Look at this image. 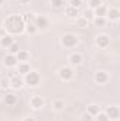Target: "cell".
<instances>
[{"instance_id":"cell-1","label":"cell","mask_w":120,"mask_h":121,"mask_svg":"<svg viewBox=\"0 0 120 121\" xmlns=\"http://www.w3.org/2000/svg\"><path fill=\"white\" fill-rule=\"evenodd\" d=\"M3 30L6 31V34H10V35L23 34L26 30V23L23 20V16L21 14H10L3 23Z\"/></svg>"},{"instance_id":"cell-2","label":"cell","mask_w":120,"mask_h":121,"mask_svg":"<svg viewBox=\"0 0 120 121\" xmlns=\"http://www.w3.org/2000/svg\"><path fill=\"white\" fill-rule=\"evenodd\" d=\"M23 80H24V85H27L28 87H37L41 85V75L37 70L31 69L26 76H23Z\"/></svg>"},{"instance_id":"cell-3","label":"cell","mask_w":120,"mask_h":121,"mask_svg":"<svg viewBox=\"0 0 120 121\" xmlns=\"http://www.w3.org/2000/svg\"><path fill=\"white\" fill-rule=\"evenodd\" d=\"M78 42H79V39H78V37H76L75 34L68 32V34H64V35L61 37V45H62L64 48H68V49L75 48V47L78 45Z\"/></svg>"},{"instance_id":"cell-4","label":"cell","mask_w":120,"mask_h":121,"mask_svg":"<svg viewBox=\"0 0 120 121\" xmlns=\"http://www.w3.org/2000/svg\"><path fill=\"white\" fill-rule=\"evenodd\" d=\"M75 76V70L72 66H61L58 69V78L64 82H69L72 80Z\"/></svg>"},{"instance_id":"cell-5","label":"cell","mask_w":120,"mask_h":121,"mask_svg":"<svg viewBox=\"0 0 120 121\" xmlns=\"http://www.w3.org/2000/svg\"><path fill=\"white\" fill-rule=\"evenodd\" d=\"M95 44H96L97 48L105 49V48H107L109 44H110V37H109L107 34H99V35H96V38H95Z\"/></svg>"},{"instance_id":"cell-6","label":"cell","mask_w":120,"mask_h":121,"mask_svg":"<svg viewBox=\"0 0 120 121\" xmlns=\"http://www.w3.org/2000/svg\"><path fill=\"white\" fill-rule=\"evenodd\" d=\"M34 26L37 27L38 31H45L48 27H50V21H48L47 17L38 16V17H35V20H34Z\"/></svg>"},{"instance_id":"cell-7","label":"cell","mask_w":120,"mask_h":121,"mask_svg":"<svg viewBox=\"0 0 120 121\" xmlns=\"http://www.w3.org/2000/svg\"><path fill=\"white\" fill-rule=\"evenodd\" d=\"M106 116L109 117L110 121H117L120 118V108L117 106H109L106 110H105Z\"/></svg>"},{"instance_id":"cell-8","label":"cell","mask_w":120,"mask_h":121,"mask_svg":"<svg viewBox=\"0 0 120 121\" xmlns=\"http://www.w3.org/2000/svg\"><path fill=\"white\" fill-rule=\"evenodd\" d=\"M93 79H95V83L103 86V85H106V83L109 82V73L105 72V70H97V72L95 73Z\"/></svg>"},{"instance_id":"cell-9","label":"cell","mask_w":120,"mask_h":121,"mask_svg":"<svg viewBox=\"0 0 120 121\" xmlns=\"http://www.w3.org/2000/svg\"><path fill=\"white\" fill-rule=\"evenodd\" d=\"M45 106V100L41 97V96H32L30 99V107L32 110H41L42 107Z\"/></svg>"},{"instance_id":"cell-10","label":"cell","mask_w":120,"mask_h":121,"mask_svg":"<svg viewBox=\"0 0 120 121\" xmlns=\"http://www.w3.org/2000/svg\"><path fill=\"white\" fill-rule=\"evenodd\" d=\"M9 83H10V87H11L13 90H20V89L24 86L23 76H20V75H16V76H13L11 79H9Z\"/></svg>"},{"instance_id":"cell-11","label":"cell","mask_w":120,"mask_h":121,"mask_svg":"<svg viewBox=\"0 0 120 121\" xmlns=\"http://www.w3.org/2000/svg\"><path fill=\"white\" fill-rule=\"evenodd\" d=\"M106 20H109V21H112V23H116V21H119L120 18V10L117 7H112V9H107V13H106V17H105Z\"/></svg>"},{"instance_id":"cell-12","label":"cell","mask_w":120,"mask_h":121,"mask_svg":"<svg viewBox=\"0 0 120 121\" xmlns=\"http://www.w3.org/2000/svg\"><path fill=\"white\" fill-rule=\"evenodd\" d=\"M83 60V56L79 54V52H72L69 56H68V62H69V66H79Z\"/></svg>"},{"instance_id":"cell-13","label":"cell","mask_w":120,"mask_h":121,"mask_svg":"<svg viewBox=\"0 0 120 121\" xmlns=\"http://www.w3.org/2000/svg\"><path fill=\"white\" fill-rule=\"evenodd\" d=\"M3 65L6 68H16L18 65V60L16 58V55H11V54H7L4 58H3Z\"/></svg>"},{"instance_id":"cell-14","label":"cell","mask_w":120,"mask_h":121,"mask_svg":"<svg viewBox=\"0 0 120 121\" xmlns=\"http://www.w3.org/2000/svg\"><path fill=\"white\" fill-rule=\"evenodd\" d=\"M16 68H17V72H18L20 76H26V75L31 70V66H30L28 62H18V65H17Z\"/></svg>"},{"instance_id":"cell-15","label":"cell","mask_w":120,"mask_h":121,"mask_svg":"<svg viewBox=\"0 0 120 121\" xmlns=\"http://www.w3.org/2000/svg\"><path fill=\"white\" fill-rule=\"evenodd\" d=\"M64 13H65V16L69 17V18H78V17H79V9H75V7H72V6H65Z\"/></svg>"},{"instance_id":"cell-16","label":"cell","mask_w":120,"mask_h":121,"mask_svg":"<svg viewBox=\"0 0 120 121\" xmlns=\"http://www.w3.org/2000/svg\"><path fill=\"white\" fill-rule=\"evenodd\" d=\"M13 42H14V38H13V35H10V34H4V35L0 38V45H1V48H4V49H7Z\"/></svg>"},{"instance_id":"cell-17","label":"cell","mask_w":120,"mask_h":121,"mask_svg":"<svg viewBox=\"0 0 120 121\" xmlns=\"http://www.w3.org/2000/svg\"><path fill=\"white\" fill-rule=\"evenodd\" d=\"M65 100L64 99H54L52 101H51V106H52V110H55V111H62L64 108H65Z\"/></svg>"},{"instance_id":"cell-18","label":"cell","mask_w":120,"mask_h":121,"mask_svg":"<svg viewBox=\"0 0 120 121\" xmlns=\"http://www.w3.org/2000/svg\"><path fill=\"white\" fill-rule=\"evenodd\" d=\"M16 58L18 62H28L31 58V54L28 51H24V49H20L18 52H17V55H16Z\"/></svg>"},{"instance_id":"cell-19","label":"cell","mask_w":120,"mask_h":121,"mask_svg":"<svg viewBox=\"0 0 120 121\" xmlns=\"http://www.w3.org/2000/svg\"><path fill=\"white\" fill-rule=\"evenodd\" d=\"M3 100H4L6 106H14L17 103V96L14 93H7V94H4V99Z\"/></svg>"},{"instance_id":"cell-20","label":"cell","mask_w":120,"mask_h":121,"mask_svg":"<svg viewBox=\"0 0 120 121\" xmlns=\"http://www.w3.org/2000/svg\"><path fill=\"white\" fill-rule=\"evenodd\" d=\"M106 13H107V7H106L105 4H100L97 9L93 10L95 17H106Z\"/></svg>"},{"instance_id":"cell-21","label":"cell","mask_w":120,"mask_h":121,"mask_svg":"<svg viewBox=\"0 0 120 121\" xmlns=\"http://www.w3.org/2000/svg\"><path fill=\"white\" fill-rule=\"evenodd\" d=\"M99 111H100V107H99L97 104H95V103L89 104V106H88V108H86V113H88V114H90L92 117H95Z\"/></svg>"},{"instance_id":"cell-22","label":"cell","mask_w":120,"mask_h":121,"mask_svg":"<svg viewBox=\"0 0 120 121\" xmlns=\"http://www.w3.org/2000/svg\"><path fill=\"white\" fill-rule=\"evenodd\" d=\"M75 24H76L78 27H81V28H88V27H89V21H86L83 17L75 18Z\"/></svg>"},{"instance_id":"cell-23","label":"cell","mask_w":120,"mask_h":121,"mask_svg":"<svg viewBox=\"0 0 120 121\" xmlns=\"http://www.w3.org/2000/svg\"><path fill=\"white\" fill-rule=\"evenodd\" d=\"M92 21H93V24H95L96 27H105V26H106V21H107V20H106L105 17H95V18H93Z\"/></svg>"},{"instance_id":"cell-24","label":"cell","mask_w":120,"mask_h":121,"mask_svg":"<svg viewBox=\"0 0 120 121\" xmlns=\"http://www.w3.org/2000/svg\"><path fill=\"white\" fill-rule=\"evenodd\" d=\"M26 32L27 34H30V35H34L35 32H38V30H37V27L34 26V23H27L26 24Z\"/></svg>"},{"instance_id":"cell-25","label":"cell","mask_w":120,"mask_h":121,"mask_svg":"<svg viewBox=\"0 0 120 121\" xmlns=\"http://www.w3.org/2000/svg\"><path fill=\"white\" fill-rule=\"evenodd\" d=\"M7 51H9V54H11V55H17V52L20 51V47H18V44L14 41V42L7 48Z\"/></svg>"},{"instance_id":"cell-26","label":"cell","mask_w":120,"mask_h":121,"mask_svg":"<svg viewBox=\"0 0 120 121\" xmlns=\"http://www.w3.org/2000/svg\"><path fill=\"white\" fill-rule=\"evenodd\" d=\"M93 118H95L96 121H110V120H109V117L106 116V113H105V111H99Z\"/></svg>"},{"instance_id":"cell-27","label":"cell","mask_w":120,"mask_h":121,"mask_svg":"<svg viewBox=\"0 0 120 121\" xmlns=\"http://www.w3.org/2000/svg\"><path fill=\"white\" fill-rule=\"evenodd\" d=\"M100 4H102V0H88V6H89L90 10H95V9H97Z\"/></svg>"},{"instance_id":"cell-28","label":"cell","mask_w":120,"mask_h":121,"mask_svg":"<svg viewBox=\"0 0 120 121\" xmlns=\"http://www.w3.org/2000/svg\"><path fill=\"white\" fill-rule=\"evenodd\" d=\"M83 18H85L86 21H92V20L95 18L93 10H90V9H88V10H85V13H83Z\"/></svg>"},{"instance_id":"cell-29","label":"cell","mask_w":120,"mask_h":121,"mask_svg":"<svg viewBox=\"0 0 120 121\" xmlns=\"http://www.w3.org/2000/svg\"><path fill=\"white\" fill-rule=\"evenodd\" d=\"M23 20H24L26 24H27V23H34L35 17H34L32 13H26V14H23Z\"/></svg>"},{"instance_id":"cell-30","label":"cell","mask_w":120,"mask_h":121,"mask_svg":"<svg viewBox=\"0 0 120 121\" xmlns=\"http://www.w3.org/2000/svg\"><path fill=\"white\" fill-rule=\"evenodd\" d=\"M51 6L54 9H62L64 7V0H51Z\"/></svg>"},{"instance_id":"cell-31","label":"cell","mask_w":120,"mask_h":121,"mask_svg":"<svg viewBox=\"0 0 120 121\" xmlns=\"http://www.w3.org/2000/svg\"><path fill=\"white\" fill-rule=\"evenodd\" d=\"M68 6H72L75 9H79L82 6V0H69V4Z\"/></svg>"},{"instance_id":"cell-32","label":"cell","mask_w":120,"mask_h":121,"mask_svg":"<svg viewBox=\"0 0 120 121\" xmlns=\"http://www.w3.org/2000/svg\"><path fill=\"white\" fill-rule=\"evenodd\" d=\"M0 87L1 89H6V87H10V83H9V79H3L0 82Z\"/></svg>"},{"instance_id":"cell-33","label":"cell","mask_w":120,"mask_h":121,"mask_svg":"<svg viewBox=\"0 0 120 121\" xmlns=\"http://www.w3.org/2000/svg\"><path fill=\"white\" fill-rule=\"evenodd\" d=\"M21 121H37V120H35V117H32V116H27V117H24Z\"/></svg>"},{"instance_id":"cell-34","label":"cell","mask_w":120,"mask_h":121,"mask_svg":"<svg viewBox=\"0 0 120 121\" xmlns=\"http://www.w3.org/2000/svg\"><path fill=\"white\" fill-rule=\"evenodd\" d=\"M92 116L90 114H88V113H85V116H83V121H92Z\"/></svg>"},{"instance_id":"cell-35","label":"cell","mask_w":120,"mask_h":121,"mask_svg":"<svg viewBox=\"0 0 120 121\" xmlns=\"http://www.w3.org/2000/svg\"><path fill=\"white\" fill-rule=\"evenodd\" d=\"M18 3H20L21 6H26V4H28V3H30V0H18Z\"/></svg>"},{"instance_id":"cell-36","label":"cell","mask_w":120,"mask_h":121,"mask_svg":"<svg viewBox=\"0 0 120 121\" xmlns=\"http://www.w3.org/2000/svg\"><path fill=\"white\" fill-rule=\"evenodd\" d=\"M3 3H4V0H0V6H1V4H3Z\"/></svg>"}]
</instances>
